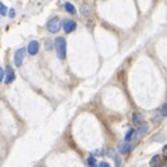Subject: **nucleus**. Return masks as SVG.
Segmentation results:
<instances>
[{"instance_id":"obj_10","label":"nucleus","mask_w":167,"mask_h":167,"mask_svg":"<svg viewBox=\"0 0 167 167\" xmlns=\"http://www.w3.org/2000/svg\"><path fill=\"white\" fill-rule=\"evenodd\" d=\"M132 120H134L135 124H139V125H141L142 124V114H139V113H134V114H132Z\"/></svg>"},{"instance_id":"obj_20","label":"nucleus","mask_w":167,"mask_h":167,"mask_svg":"<svg viewBox=\"0 0 167 167\" xmlns=\"http://www.w3.org/2000/svg\"><path fill=\"white\" fill-rule=\"evenodd\" d=\"M97 167H110L109 163H106V161H102V163H99V166Z\"/></svg>"},{"instance_id":"obj_4","label":"nucleus","mask_w":167,"mask_h":167,"mask_svg":"<svg viewBox=\"0 0 167 167\" xmlns=\"http://www.w3.org/2000/svg\"><path fill=\"white\" fill-rule=\"evenodd\" d=\"M63 28H64V32L65 33H70V32H72V31L77 28V22H75V21H72V19H65L64 22H63Z\"/></svg>"},{"instance_id":"obj_7","label":"nucleus","mask_w":167,"mask_h":167,"mask_svg":"<svg viewBox=\"0 0 167 167\" xmlns=\"http://www.w3.org/2000/svg\"><path fill=\"white\" fill-rule=\"evenodd\" d=\"M131 149H132V145H129V143H121V145L118 146V150H120V153L121 154L128 153Z\"/></svg>"},{"instance_id":"obj_24","label":"nucleus","mask_w":167,"mask_h":167,"mask_svg":"<svg viewBox=\"0 0 167 167\" xmlns=\"http://www.w3.org/2000/svg\"><path fill=\"white\" fill-rule=\"evenodd\" d=\"M163 167H167V164H164V166H163Z\"/></svg>"},{"instance_id":"obj_2","label":"nucleus","mask_w":167,"mask_h":167,"mask_svg":"<svg viewBox=\"0 0 167 167\" xmlns=\"http://www.w3.org/2000/svg\"><path fill=\"white\" fill-rule=\"evenodd\" d=\"M60 26H61L60 19H58L57 17H54V18L49 19V22H47V31H49V32H51V33H56V32H58Z\"/></svg>"},{"instance_id":"obj_14","label":"nucleus","mask_w":167,"mask_h":167,"mask_svg":"<svg viewBox=\"0 0 167 167\" xmlns=\"http://www.w3.org/2000/svg\"><path fill=\"white\" fill-rule=\"evenodd\" d=\"M0 15H7V7L3 3H0Z\"/></svg>"},{"instance_id":"obj_23","label":"nucleus","mask_w":167,"mask_h":167,"mask_svg":"<svg viewBox=\"0 0 167 167\" xmlns=\"http://www.w3.org/2000/svg\"><path fill=\"white\" fill-rule=\"evenodd\" d=\"M163 154H164V157H167V145L163 148Z\"/></svg>"},{"instance_id":"obj_16","label":"nucleus","mask_w":167,"mask_h":167,"mask_svg":"<svg viewBox=\"0 0 167 167\" xmlns=\"http://www.w3.org/2000/svg\"><path fill=\"white\" fill-rule=\"evenodd\" d=\"M8 17H10V18H14V17H15V10H14V8L8 10Z\"/></svg>"},{"instance_id":"obj_1","label":"nucleus","mask_w":167,"mask_h":167,"mask_svg":"<svg viewBox=\"0 0 167 167\" xmlns=\"http://www.w3.org/2000/svg\"><path fill=\"white\" fill-rule=\"evenodd\" d=\"M54 47H56V53H57V57L60 60H64L65 58V39L64 38H57L54 42Z\"/></svg>"},{"instance_id":"obj_18","label":"nucleus","mask_w":167,"mask_h":167,"mask_svg":"<svg viewBox=\"0 0 167 167\" xmlns=\"http://www.w3.org/2000/svg\"><path fill=\"white\" fill-rule=\"evenodd\" d=\"M107 154H109L110 157H113V159L116 157V153H114V150H111V149H110V150H107Z\"/></svg>"},{"instance_id":"obj_3","label":"nucleus","mask_w":167,"mask_h":167,"mask_svg":"<svg viewBox=\"0 0 167 167\" xmlns=\"http://www.w3.org/2000/svg\"><path fill=\"white\" fill-rule=\"evenodd\" d=\"M24 56H25V49H18V50L15 51V54H14V64L17 65V67H19V65L22 64Z\"/></svg>"},{"instance_id":"obj_11","label":"nucleus","mask_w":167,"mask_h":167,"mask_svg":"<svg viewBox=\"0 0 167 167\" xmlns=\"http://www.w3.org/2000/svg\"><path fill=\"white\" fill-rule=\"evenodd\" d=\"M148 129H149V127L146 125V124H141V127L138 128L136 132H138L139 135H143V134H146V132H148Z\"/></svg>"},{"instance_id":"obj_21","label":"nucleus","mask_w":167,"mask_h":167,"mask_svg":"<svg viewBox=\"0 0 167 167\" xmlns=\"http://www.w3.org/2000/svg\"><path fill=\"white\" fill-rule=\"evenodd\" d=\"M3 78H4V71H3V68L0 67V81H1Z\"/></svg>"},{"instance_id":"obj_17","label":"nucleus","mask_w":167,"mask_h":167,"mask_svg":"<svg viewBox=\"0 0 167 167\" xmlns=\"http://www.w3.org/2000/svg\"><path fill=\"white\" fill-rule=\"evenodd\" d=\"M114 160H116V167L121 166V160H120V157H118V156H116V157H114Z\"/></svg>"},{"instance_id":"obj_15","label":"nucleus","mask_w":167,"mask_h":167,"mask_svg":"<svg viewBox=\"0 0 167 167\" xmlns=\"http://www.w3.org/2000/svg\"><path fill=\"white\" fill-rule=\"evenodd\" d=\"M161 116L163 117H167V103L163 106V109H161Z\"/></svg>"},{"instance_id":"obj_22","label":"nucleus","mask_w":167,"mask_h":167,"mask_svg":"<svg viewBox=\"0 0 167 167\" xmlns=\"http://www.w3.org/2000/svg\"><path fill=\"white\" fill-rule=\"evenodd\" d=\"M46 49H51V42H50V40H47V42H46Z\"/></svg>"},{"instance_id":"obj_6","label":"nucleus","mask_w":167,"mask_h":167,"mask_svg":"<svg viewBox=\"0 0 167 167\" xmlns=\"http://www.w3.org/2000/svg\"><path fill=\"white\" fill-rule=\"evenodd\" d=\"M14 78H15V74H14V71L11 67H7L6 68V77H4V82L6 84H11L14 81Z\"/></svg>"},{"instance_id":"obj_8","label":"nucleus","mask_w":167,"mask_h":167,"mask_svg":"<svg viewBox=\"0 0 167 167\" xmlns=\"http://www.w3.org/2000/svg\"><path fill=\"white\" fill-rule=\"evenodd\" d=\"M160 161H161L160 156H159V154H154L153 157L150 159V167H159L160 166Z\"/></svg>"},{"instance_id":"obj_5","label":"nucleus","mask_w":167,"mask_h":167,"mask_svg":"<svg viewBox=\"0 0 167 167\" xmlns=\"http://www.w3.org/2000/svg\"><path fill=\"white\" fill-rule=\"evenodd\" d=\"M26 50H28V53H29L31 56H35L39 51V43L36 40H32V42L28 45V49H26Z\"/></svg>"},{"instance_id":"obj_19","label":"nucleus","mask_w":167,"mask_h":167,"mask_svg":"<svg viewBox=\"0 0 167 167\" xmlns=\"http://www.w3.org/2000/svg\"><path fill=\"white\" fill-rule=\"evenodd\" d=\"M81 11H82V14H85V15H86V14H88V7H86V6H82Z\"/></svg>"},{"instance_id":"obj_9","label":"nucleus","mask_w":167,"mask_h":167,"mask_svg":"<svg viewBox=\"0 0 167 167\" xmlns=\"http://www.w3.org/2000/svg\"><path fill=\"white\" fill-rule=\"evenodd\" d=\"M135 132H136V131H135L134 128L128 129V131H127V134H125V138H124V139H125L127 142H128V141H132V139L135 138Z\"/></svg>"},{"instance_id":"obj_13","label":"nucleus","mask_w":167,"mask_h":167,"mask_svg":"<svg viewBox=\"0 0 167 167\" xmlns=\"http://www.w3.org/2000/svg\"><path fill=\"white\" fill-rule=\"evenodd\" d=\"M88 164H89L90 167H97L99 164L96 163V160H95V156H89L88 157Z\"/></svg>"},{"instance_id":"obj_12","label":"nucleus","mask_w":167,"mask_h":167,"mask_svg":"<svg viewBox=\"0 0 167 167\" xmlns=\"http://www.w3.org/2000/svg\"><path fill=\"white\" fill-rule=\"evenodd\" d=\"M64 8H65V10H67V11H68L70 14H75V7L72 6L71 3H65V4H64Z\"/></svg>"}]
</instances>
